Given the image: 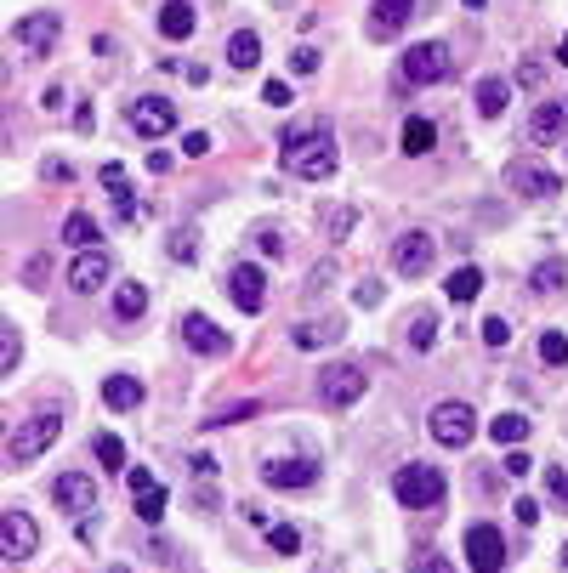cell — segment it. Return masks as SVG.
<instances>
[{"label":"cell","mask_w":568,"mask_h":573,"mask_svg":"<svg viewBox=\"0 0 568 573\" xmlns=\"http://www.w3.org/2000/svg\"><path fill=\"white\" fill-rule=\"evenodd\" d=\"M290 69H296V74H313V69H319V52H313V46H296V52H290Z\"/></svg>","instance_id":"cell-46"},{"label":"cell","mask_w":568,"mask_h":573,"mask_svg":"<svg viewBox=\"0 0 568 573\" xmlns=\"http://www.w3.org/2000/svg\"><path fill=\"white\" fill-rule=\"evenodd\" d=\"M52 500L69 511V517H91L97 511V477L91 471H63L52 483Z\"/></svg>","instance_id":"cell-11"},{"label":"cell","mask_w":568,"mask_h":573,"mask_svg":"<svg viewBox=\"0 0 568 573\" xmlns=\"http://www.w3.org/2000/svg\"><path fill=\"white\" fill-rule=\"evenodd\" d=\"M353 301H358V307H381V301H387V284H381V278H358Z\"/></svg>","instance_id":"cell-42"},{"label":"cell","mask_w":568,"mask_h":573,"mask_svg":"<svg viewBox=\"0 0 568 573\" xmlns=\"http://www.w3.org/2000/svg\"><path fill=\"white\" fill-rule=\"evenodd\" d=\"M228 296H233V307H239V313H262V307H267V278H262V267L233 261V267H228Z\"/></svg>","instance_id":"cell-15"},{"label":"cell","mask_w":568,"mask_h":573,"mask_svg":"<svg viewBox=\"0 0 568 573\" xmlns=\"http://www.w3.org/2000/svg\"><path fill=\"white\" fill-rule=\"evenodd\" d=\"M449 69H455V52H449L444 40H421V46H409L404 52V80L409 86H438V80H449Z\"/></svg>","instance_id":"cell-5"},{"label":"cell","mask_w":568,"mask_h":573,"mask_svg":"<svg viewBox=\"0 0 568 573\" xmlns=\"http://www.w3.org/2000/svg\"><path fill=\"white\" fill-rule=\"evenodd\" d=\"M557 63H563V69H568V35H563V52H557Z\"/></svg>","instance_id":"cell-57"},{"label":"cell","mask_w":568,"mask_h":573,"mask_svg":"<svg viewBox=\"0 0 568 573\" xmlns=\"http://www.w3.org/2000/svg\"><path fill=\"white\" fill-rule=\"evenodd\" d=\"M108 573H137V568H131V562H114V568H108Z\"/></svg>","instance_id":"cell-56"},{"label":"cell","mask_w":568,"mask_h":573,"mask_svg":"<svg viewBox=\"0 0 568 573\" xmlns=\"http://www.w3.org/2000/svg\"><path fill=\"white\" fill-rule=\"evenodd\" d=\"M444 296L455 301V307H466V301H478L483 296V273L466 261V267H455V273L444 278Z\"/></svg>","instance_id":"cell-23"},{"label":"cell","mask_w":568,"mask_h":573,"mask_svg":"<svg viewBox=\"0 0 568 573\" xmlns=\"http://www.w3.org/2000/svg\"><path fill=\"white\" fill-rule=\"evenodd\" d=\"M182 69H188V86H205V80H211V69H205V63H182Z\"/></svg>","instance_id":"cell-54"},{"label":"cell","mask_w":568,"mask_h":573,"mask_svg":"<svg viewBox=\"0 0 568 573\" xmlns=\"http://www.w3.org/2000/svg\"><path fill=\"white\" fill-rule=\"evenodd\" d=\"M256 250H262L267 261H284V233L279 227H256Z\"/></svg>","instance_id":"cell-41"},{"label":"cell","mask_w":568,"mask_h":573,"mask_svg":"<svg viewBox=\"0 0 568 573\" xmlns=\"http://www.w3.org/2000/svg\"><path fill=\"white\" fill-rule=\"evenodd\" d=\"M18 358H23V335L6 324V330H0V375H6V369H18Z\"/></svg>","instance_id":"cell-38"},{"label":"cell","mask_w":568,"mask_h":573,"mask_svg":"<svg viewBox=\"0 0 568 573\" xmlns=\"http://www.w3.org/2000/svg\"><path fill=\"white\" fill-rule=\"evenodd\" d=\"M63 244H80V250H97V244H103V233H97V222H91L86 210H74L69 222H63Z\"/></svg>","instance_id":"cell-33"},{"label":"cell","mask_w":568,"mask_h":573,"mask_svg":"<svg viewBox=\"0 0 568 573\" xmlns=\"http://www.w3.org/2000/svg\"><path fill=\"white\" fill-rule=\"evenodd\" d=\"M409 18H415V0H370V18H364V29H370L375 46H387V40L404 35Z\"/></svg>","instance_id":"cell-14"},{"label":"cell","mask_w":568,"mask_h":573,"mask_svg":"<svg viewBox=\"0 0 568 573\" xmlns=\"http://www.w3.org/2000/svg\"><path fill=\"white\" fill-rule=\"evenodd\" d=\"M432 261H438V239L432 233H398V244H392V273L398 278H421L432 273Z\"/></svg>","instance_id":"cell-7"},{"label":"cell","mask_w":568,"mask_h":573,"mask_svg":"<svg viewBox=\"0 0 568 573\" xmlns=\"http://www.w3.org/2000/svg\"><path fill=\"white\" fill-rule=\"evenodd\" d=\"M103 403H108V409H120V415H125V409H137V403H142V381H137V375H108V381H103Z\"/></svg>","instance_id":"cell-24"},{"label":"cell","mask_w":568,"mask_h":573,"mask_svg":"<svg viewBox=\"0 0 568 573\" xmlns=\"http://www.w3.org/2000/svg\"><path fill=\"white\" fill-rule=\"evenodd\" d=\"M23 278H29V284H40V278H46V256L29 261V267H23Z\"/></svg>","instance_id":"cell-55"},{"label":"cell","mask_w":568,"mask_h":573,"mask_svg":"<svg viewBox=\"0 0 568 573\" xmlns=\"http://www.w3.org/2000/svg\"><path fill=\"white\" fill-rule=\"evenodd\" d=\"M404 341H409L415 352H432V341H438V313L415 307V313L404 318Z\"/></svg>","instance_id":"cell-27"},{"label":"cell","mask_w":568,"mask_h":573,"mask_svg":"<svg viewBox=\"0 0 568 573\" xmlns=\"http://www.w3.org/2000/svg\"><path fill=\"white\" fill-rule=\"evenodd\" d=\"M489 437H495L500 449H523V437H529V415H495V420H489Z\"/></svg>","instance_id":"cell-31"},{"label":"cell","mask_w":568,"mask_h":573,"mask_svg":"<svg viewBox=\"0 0 568 573\" xmlns=\"http://www.w3.org/2000/svg\"><path fill=\"white\" fill-rule=\"evenodd\" d=\"M57 437H63V420H57V409H35L29 420H18V426H12L6 460H12V466H29V460H40V454L52 449Z\"/></svg>","instance_id":"cell-2"},{"label":"cell","mask_w":568,"mask_h":573,"mask_svg":"<svg viewBox=\"0 0 568 573\" xmlns=\"http://www.w3.org/2000/svg\"><path fill=\"white\" fill-rule=\"evenodd\" d=\"M91 108H97V103H74V131H80V137H91V125H97Z\"/></svg>","instance_id":"cell-48"},{"label":"cell","mask_w":568,"mask_h":573,"mask_svg":"<svg viewBox=\"0 0 568 573\" xmlns=\"http://www.w3.org/2000/svg\"><path fill=\"white\" fill-rule=\"evenodd\" d=\"M466 562H472V573H506V539H500L495 522L466 528Z\"/></svg>","instance_id":"cell-8"},{"label":"cell","mask_w":568,"mask_h":573,"mask_svg":"<svg viewBox=\"0 0 568 573\" xmlns=\"http://www.w3.org/2000/svg\"><path fill=\"white\" fill-rule=\"evenodd\" d=\"M506 188L523 193V199H557V193H563V176L551 171V165H540V159H512V165H506Z\"/></svg>","instance_id":"cell-6"},{"label":"cell","mask_w":568,"mask_h":573,"mask_svg":"<svg viewBox=\"0 0 568 573\" xmlns=\"http://www.w3.org/2000/svg\"><path fill=\"white\" fill-rule=\"evenodd\" d=\"M97 176H103L108 199H114V216H120V222H137V193H131V182H125L120 165H103Z\"/></svg>","instance_id":"cell-21"},{"label":"cell","mask_w":568,"mask_h":573,"mask_svg":"<svg viewBox=\"0 0 568 573\" xmlns=\"http://www.w3.org/2000/svg\"><path fill=\"white\" fill-rule=\"evenodd\" d=\"M290 341H296V347L302 352H319V347H336L341 341V318H313V324H296V335H290Z\"/></svg>","instance_id":"cell-22"},{"label":"cell","mask_w":568,"mask_h":573,"mask_svg":"<svg viewBox=\"0 0 568 573\" xmlns=\"http://www.w3.org/2000/svg\"><path fill=\"white\" fill-rule=\"evenodd\" d=\"M444 471L432 466V460H404V466L392 471V494H398V505H409V511H432V505H444Z\"/></svg>","instance_id":"cell-1"},{"label":"cell","mask_w":568,"mask_h":573,"mask_svg":"<svg viewBox=\"0 0 568 573\" xmlns=\"http://www.w3.org/2000/svg\"><path fill=\"white\" fill-rule=\"evenodd\" d=\"M35 551H40L35 517H29V511H6V517H0V556H6V562H29Z\"/></svg>","instance_id":"cell-9"},{"label":"cell","mask_w":568,"mask_h":573,"mask_svg":"<svg viewBox=\"0 0 568 573\" xmlns=\"http://www.w3.org/2000/svg\"><path fill=\"white\" fill-rule=\"evenodd\" d=\"M12 40H18L23 52H35V57H46L63 40V18H52V12H29V18H18L12 23Z\"/></svg>","instance_id":"cell-13"},{"label":"cell","mask_w":568,"mask_h":573,"mask_svg":"<svg viewBox=\"0 0 568 573\" xmlns=\"http://www.w3.org/2000/svg\"><path fill=\"white\" fill-rule=\"evenodd\" d=\"M506 103H512V86H506L500 74H489V80H478V114H489V120H500V114H506Z\"/></svg>","instance_id":"cell-28"},{"label":"cell","mask_w":568,"mask_h":573,"mask_svg":"<svg viewBox=\"0 0 568 573\" xmlns=\"http://www.w3.org/2000/svg\"><path fill=\"white\" fill-rule=\"evenodd\" d=\"M398 142H404V154H409V159H421V154H432V142H438V125H432V120H404V137H398Z\"/></svg>","instance_id":"cell-32"},{"label":"cell","mask_w":568,"mask_h":573,"mask_svg":"<svg viewBox=\"0 0 568 573\" xmlns=\"http://www.w3.org/2000/svg\"><path fill=\"white\" fill-rule=\"evenodd\" d=\"M426 432H432V443H444V449H466V443L478 437V415H472V403L444 398L426 415Z\"/></svg>","instance_id":"cell-3"},{"label":"cell","mask_w":568,"mask_h":573,"mask_svg":"<svg viewBox=\"0 0 568 573\" xmlns=\"http://www.w3.org/2000/svg\"><path fill=\"white\" fill-rule=\"evenodd\" d=\"M529 454H523V449H512V454H506V477H529Z\"/></svg>","instance_id":"cell-52"},{"label":"cell","mask_w":568,"mask_h":573,"mask_svg":"<svg viewBox=\"0 0 568 573\" xmlns=\"http://www.w3.org/2000/svg\"><path fill=\"white\" fill-rule=\"evenodd\" d=\"M262 103H267V108H290V86H284V80H267V86H262Z\"/></svg>","instance_id":"cell-45"},{"label":"cell","mask_w":568,"mask_h":573,"mask_svg":"<svg viewBox=\"0 0 568 573\" xmlns=\"http://www.w3.org/2000/svg\"><path fill=\"white\" fill-rule=\"evenodd\" d=\"M262 534H267V545H273L279 556H296V551H302V534H296L290 522H267Z\"/></svg>","instance_id":"cell-34"},{"label":"cell","mask_w":568,"mask_h":573,"mask_svg":"<svg viewBox=\"0 0 568 573\" xmlns=\"http://www.w3.org/2000/svg\"><path fill=\"white\" fill-rule=\"evenodd\" d=\"M466 6H472V12H478V6H483V0H466Z\"/></svg>","instance_id":"cell-58"},{"label":"cell","mask_w":568,"mask_h":573,"mask_svg":"<svg viewBox=\"0 0 568 573\" xmlns=\"http://www.w3.org/2000/svg\"><path fill=\"white\" fill-rule=\"evenodd\" d=\"M284 165H290V176H302V182H330V176H336V142L330 137L307 142L296 154H284Z\"/></svg>","instance_id":"cell-10"},{"label":"cell","mask_w":568,"mask_h":573,"mask_svg":"<svg viewBox=\"0 0 568 573\" xmlns=\"http://www.w3.org/2000/svg\"><path fill=\"white\" fill-rule=\"evenodd\" d=\"M182 154H188V159L211 154V137H205V131H188V142H182Z\"/></svg>","instance_id":"cell-51"},{"label":"cell","mask_w":568,"mask_h":573,"mask_svg":"<svg viewBox=\"0 0 568 573\" xmlns=\"http://www.w3.org/2000/svg\"><path fill=\"white\" fill-rule=\"evenodd\" d=\"M330 137V120L324 114H296V120L279 131V154H296V148H307V142Z\"/></svg>","instance_id":"cell-20"},{"label":"cell","mask_w":568,"mask_h":573,"mask_svg":"<svg viewBox=\"0 0 568 573\" xmlns=\"http://www.w3.org/2000/svg\"><path fill=\"white\" fill-rule=\"evenodd\" d=\"M97 460H103V471H125V443L114 432L97 437Z\"/></svg>","instance_id":"cell-36"},{"label":"cell","mask_w":568,"mask_h":573,"mask_svg":"<svg viewBox=\"0 0 568 573\" xmlns=\"http://www.w3.org/2000/svg\"><path fill=\"white\" fill-rule=\"evenodd\" d=\"M483 347L489 352L512 347V324H506V318H483Z\"/></svg>","instance_id":"cell-40"},{"label":"cell","mask_w":568,"mask_h":573,"mask_svg":"<svg viewBox=\"0 0 568 573\" xmlns=\"http://www.w3.org/2000/svg\"><path fill=\"white\" fill-rule=\"evenodd\" d=\"M108 278H114V261H108V250H80L69 267V290H80V296H91V290H103Z\"/></svg>","instance_id":"cell-17"},{"label":"cell","mask_w":568,"mask_h":573,"mask_svg":"<svg viewBox=\"0 0 568 573\" xmlns=\"http://www.w3.org/2000/svg\"><path fill=\"white\" fill-rule=\"evenodd\" d=\"M409 573H455V562H449V556H438V551H421Z\"/></svg>","instance_id":"cell-44"},{"label":"cell","mask_w":568,"mask_h":573,"mask_svg":"<svg viewBox=\"0 0 568 573\" xmlns=\"http://www.w3.org/2000/svg\"><path fill=\"white\" fill-rule=\"evenodd\" d=\"M563 568H568V545H563Z\"/></svg>","instance_id":"cell-59"},{"label":"cell","mask_w":568,"mask_h":573,"mask_svg":"<svg viewBox=\"0 0 568 573\" xmlns=\"http://www.w3.org/2000/svg\"><path fill=\"white\" fill-rule=\"evenodd\" d=\"M540 364H551V369L568 364V335H563V330H546V335H540Z\"/></svg>","instance_id":"cell-35"},{"label":"cell","mask_w":568,"mask_h":573,"mask_svg":"<svg viewBox=\"0 0 568 573\" xmlns=\"http://www.w3.org/2000/svg\"><path fill=\"white\" fill-rule=\"evenodd\" d=\"M353 216H358L353 205H336V210H330V222H324V244H341V239H347V227H353Z\"/></svg>","instance_id":"cell-37"},{"label":"cell","mask_w":568,"mask_h":573,"mask_svg":"<svg viewBox=\"0 0 568 573\" xmlns=\"http://www.w3.org/2000/svg\"><path fill=\"white\" fill-rule=\"evenodd\" d=\"M546 488L557 494V500H568V466H551L546 471Z\"/></svg>","instance_id":"cell-50"},{"label":"cell","mask_w":568,"mask_h":573,"mask_svg":"<svg viewBox=\"0 0 568 573\" xmlns=\"http://www.w3.org/2000/svg\"><path fill=\"white\" fill-rule=\"evenodd\" d=\"M250 415H262V403H233L228 415H216L211 426H233V420H250Z\"/></svg>","instance_id":"cell-47"},{"label":"cell","mask_w":568,"mask_h":573,"mask_svg":"<svg viewBox=\"0 0 568 573\" xmlns=\"http://www.w3.org/2000/svg\"><path fill=\"white\" fill-rule=\"evenodd\" d=\"M529 284H534V296H557V290L568 284V261H563V256H546L540 267H534Z\"/></svg>","instance_id":"cell-30"},{"label":"cell","mask_w":568,"mask_h":573,"mask_svg":"<svg viewBox=\"0 0 568 573\" xmlns=\"http://www.w3.org/2000/svg\"><path fill=\"white\" fill-rule=\"evenodd\" d=\"M228 63L239 74H250L256 63H262V40L250 35V29H239V35H228Z\"/></svg>","instance_id":"cell-29"},{"label":"cell","mask_w":568,"mask_h":573,"mask_svg":"<svg viewBox=\"0 0 568 573\" xmlns=\"http://www.w3.org/2000/svg\"><path fill=\"white\" fill-rule=\"evenodd\" d=\"M512 517H517V522H540V505H534V500H517Z\"/></svg>","instance_id":"cell-53"},{"label":"cell","mask_w":568,"mask_h":573,"mask_svg":"<svg viewBox=\"0 0 568 573\" xmlns=\"http://www.w3.org/2000/svg\"><path fill=\"white\" fill-rule=\"evenodd\" d=\"M262 483L267 488H313L319 483V460H262Z\"/></svg>","instance_id":"cell-18"},{"label":"cell","mask_w":568,"mask_h":573,"mask_svg":"<svg viewBox=\"0 0 568 573\" xmlns=\"http://www.w3.org/2000/svg\"><path fill=\"white\" fill-rule=\"evenodd\" d=\"M125 483H131V494H154V471H125Z\"/></svg>","instance_id":"cell-49"},{"label":"cell","mask_w":568,"mask_h":573,"mask_svg":"<svg viewBox=\"0 0 568 573\" xmlns=\"http://www.w3.org/2000/svg\"><path fill=\"white\" fill-rule=\"evenodd\" d=\"M364 392H370V369L364 364H324V375H319L324 409H353Z\"/></svg>","instance_id":"cell-4"},{"label":"cell","mask_w":568,"mask_h":573,"mask_svg":"<svg viewBox=\"0 0 568 573\" xmlns=\"http://www.w3.org/2000/svg\"><path fill=\"white\" fill-rule=\"evenodd\" d=\"M131 131L137 137H171L177 131V108H171V97H137L131 103Z\"/></svg>","instance_id":"cell-12"},{"label":"cell","mask_w":568,"mask_h":573,"mask_svg":"<svg viewBox=\"0 0 568 573\" xmlns=\"http://www.w3.org/2000/svg\"><path fill=\"white\" fill-rule=\"evenodd\" d=\"M177 335L188 341V352H205V358H222V352H233V335H228V330H216L205 313H182Z\"/></svg>","instance_id":"cell-16"},{"label":"cell","mask_w":568,"mask_h":573,"mask_svg":"<svg viewBox=\"0 0 568 573\" xmlns=\"http://www.w3.org/2000/svg\"><path fill=\"white\" fill-rule=\"evenodd\" d=\"M194 6H188V0H165V12H160V35L165 40H188L194 35Z\"/></svg>","instance_id":"cell-25"},{"label":"cell","mask_w":568,"mask_h":573,"mask_svg":"<svg viewBox=\"0 0 568 573\" xmlns=\"http://www.w3.org/2000/svg\"><path fill=\"white\" fill-rule=\"evenodd\" d=\"M160 511H165V488H154V494H137V517H142V522H160Z\"/></svg>","instance_id":"cell-43"},{"label":"cell","mask_w":568,"mask_h":573,"mask_svg":"<svg viewBox=\"0 0 568 573\" xmlns=\"http://www.w3.org/2000/svg\"><path fill=\"white\" fill-rule=\"evenodd\" d=\"M165 250H171V261H199V239L188 233V227H177V233L165 239Z\"/></svg>","instance_id":"cell-39"},{"label":"cell","mask_w":568,"mask_h":573,"mask_svg":"<svg viewBox=\"0 0 568 573\" xmlns=\"http://www.w3.org/2000/svg\"><path fill=\"white\" fill-rule=\"evenodd\" d=\"M148 313V290H142V278H125L120 290H114V318L120 324H131V318Z\"/></svg>","instance_id":"cell-26"},{"label":"cell","mask_w":568,"mask_h":573,"mask_svg":"<svg viewBox=\"0 0 568 573\" xmlns=\"http://www.w3.org/2000/svg\"><path fill=\"white\" fill-rule=\"evenodd\" d=\"M568 137V97H557V103H540L529 114V142H540V148H551V142Z\"/></svg>","instance_id":"cell-19"}]
</instances>
